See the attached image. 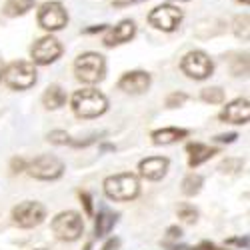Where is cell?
Returning <instances> with one entry per match:
<instances>
[{
  "instance_id": "obj_1",
  "label": "cell",
  "mask_w": 250,
  "mask_h": 250,
  "mask_svg": "<svg viewBox=\"0 0 250 250\" xmlns=\"http://www.w3.org/2000/svg\"><path fill=\"white\" fill-rule=\"evenodd\" d=\"M108 108V100L102 92L94 88L76 90L72 94V110L78 118H96Z\"/></svg>"
},
{
  "instance_id": "obj_2",
  "label": "cell",
  "mask_w": 250,
  "mask_h": 250,
  "mask_svg": "<svg viewBox=\"0 0 250 250\" xmlns=\"http://www.w3.org/2000/svg\"><path fill=\"white\" fill-rule=\"evenodd\" d=\"M104 192H106L108 198L118 200V202L134 200L140 192V182L130 172L114 174V176H108L106 180H104Z\"/></svg>"
},
{
  "instance_id": "obj_3",
  "label": "cell",
  "mask_w": 250,
  "mask_h": 250,
  "mask_svg": "<svg viewBox=\"0 0 250 250\" xmlns=\"http://www.w3.org/2000/svg\"><path fill=\"white\" fill-rule=\"evenodd\" d=\"M74 72H76V78L80 82L96 84V82H100L104 78V74H106V62H104V56H100L96 52L80 54L74 62Z\"/></svg>"
},
{
  "instance_id": "obj_4",
  "label": "cell",
  "mask_w": 250,
  "mask_h": 250,
  "mask_svg": "<svg viewBox=\"0 0 250 250\" xmlns=\"http://www.w3.org/2000/svg\"><path fill=\"white\" fill-rule=\"evenodd\" d=\"M82 230H84V220L74 210L60 212L52 220V232L56 234L58 240H64V242L78 240Z\"/></svg>"
},
{
  "instance_id": "obj_5",
  "label": "cell",
  "mask_w": 250,
  "mask_h": 250,
  "mask_svg": "<svg viewBox=\"0 0 250 250\" xmlns=\"http://www.w3.org/2000/svg\"><path fill=\"white\" fill-rule=\"evenodd\" d=\"M2 78L10 88L26 90V88L36 84V68H34V64H30V62L18 60L2 70Z\"/></svg>"
},
{
  "instance_id": "obj_6",
  "label": "cell",
  "mask_w": 250,
  "mask_h": 250,
  "mask_svg": "<svg viewBox=\"0 0 250 250\" xmlns=\"http://www.w3.org/2000/svg\"><path fill=\"white\" fill-rule=\"evenodd\" d=\"M182 72L188 76V78H194V80H204L212 74L214 70V64L212 60L208 58L206 52L202 50H192L188 52L184 58H182V64H180Z\"/></svg>"
},
{
  "instance_id": "obj_7",
  "label": "cell",
  "mask_w": 250,
  "mask_h": 250,
  "mask_svg": "<svg viewBox=\"0 0 250 250\" xmlns=\"http://www.w3.org/2000/svg\"><path fill=\"white\" fill-rule=\"evenodd\" d=\"M26 170L30 172L32 178H38V180H56L62 176V172H64V164H62V160L56 156L42 154V156L34 158L26 166Z\"/></svg>"
},
{
  "instance_id": "obj_8",
  "label": "cell",
  "mask_w": 250,
  "mask_h": 250,
  "mask_svg": "<svg viewBox=\"0 0 250 250\" xmlns=\"http://www.w3.org/2000/svg\"><path fill=\"white\" fill-rule=\"evenodd\" d=\"M46 218V210L40 202H20L12 210V222L20 228H34Z\"/></svg>"
},
{
  "instance_id": "obj_9",
  "label": "cell",
  "mask_w": 250,
  "mask_h": 250,
  "mask_svg": "<svg viewBox=\"0 0 250 250\" xmlns=\"http://www.w3.org/2000/svg\"><path fill=\"white\" fill-rule=\"evenodd\" d=\"M68 22V14L60 2H46L38 10V24L44 30H60Z\"/></svg>"
},
{
  "instance_id": "obj_10",
  "label": "cell",
  "mask_w": 250,
  "mask_h": 250,
  "mask_svg": "<svg viewBox=\"0 0 250 250\" xmlns=\"http://www.w3.org/2000/svg\"><path fill=\"white\" fill-rule=\"evenodd\" d=\"M182 20V10H178L176 6L164 4V6H156L150 14H148V22L164 32H172L176 30V26L180 24Z\"/></svg>"
},
{
  "instance_id": "obj_11",
  "label": "cell",
  "mask_w": 250,
  "mask_h": 250,
  "mask_svg": "<svg viewBox=\"0 0 250 250\" xmlns=\"http://www.w3.org/2000/svg\"><path fill=\"white\" fill-rule=\"evenodd\" d=\"M60 54H62V46L52 36L40 38L38 42L32 46V60L36 62V64H50V62H54Z\"/></svg>"
},
{
  "instance_id": "obj_12",
  "label": "cell",
  "mask_w": 250,
  "mask_h": 250,
  "mask_svg": "<svg viewBox=\"0 0 250 250\" xmlns=\"http://www.w3.org/2000/svg\"><path fill=\"white\" fill-rule=\"evenodd\" d=\"M148 86H150V74L142 70L126 72L118 80V88L124 90L126 94H142L148 90Z\"/></svg>"
},
{
  "instance_id": "obj_13",
  "label": "cell",
  "mask_w": 250,
  "mask_h": 250,
  "mask_svg": "<svg viewBox=\"0 0 250 250\" xmlns=\"http://www.w3.org/2000/svg\"><path fill=\"white\" fill-rule=\"evenodd\" d=\"M220 118L230 124H246L250 118V106L246 98H236L230 104H226Z\"/></svg>"
},
{
  "instance_id": "obj_14",
  "label": "cell",
  "mask_w": 250,
  "mask_h": 250,
  "mask_svg": "<svg viewBox=\"0 0 250 250\" xmlns=\"http://www.w3.org/2000/svg\"><path fill=\"white\" fill-rule=\"evenodd\" d=\"M168 158L164 156H150V158H144L140 164H138V170L144 178L148 180H160L164 178L166 170H168Z\"/></svg>"
},
{
  "instance_id": "obj_15",
  "label": "cell",
  "mask_w": 250,
  "mask_h": 250,
  "mask_svg": "<svg viewBox=\"0 0 250 250\" xmlns=\"http://www.w3.org/2000/svg\"><path fill=\"white\" fill-rule=\"evenodd\" d=\"M136 32V26L132 20H122V22L114 28L108 30V34L104 36V44L106 46H116V44H122V42H128V40L134 36Z\"/></svg>"
},
{
  "instance_id": "obj_16",
  "label": "cell",
  "mask_w": 250,
  "mask_h": 250,
  "mask_svg": "<svg viewBox=\"0 0 250 250\" xmlns=\"http://www.w3.org/2000/svg\"><path fill=\"white\" fill-rule=\"evenodd\" d=\"M186 152H188V164L192 166V168H196V166H200L202 162L210 160L214 154H218L216 148H210V146H206V144H200V142L188 144V146H186Z\"/></svg>"
},
{
  "instance_id": "obj_17",
  "label": "cell",
  "mask_w": 250,
  "mask_h": 250,
  "mask_svg": "<svg viewBox=\"0 0 250 250\" xmlns=\"http://www.w3.org/2000/svg\"><path fill=\"white\" fill-rule=\"evenodd\" d=\"M42 102H44V106L48 110H58L66 104V92L62 90L58 84H50L42 94Z\"/></svg>"
},
{
  "instance_id": "obj_18",
  "label": "cell",
  "mask_w": 250,
  "mask_h": 250,
  "mask_svg": "<svg viewBox=\"0 0 250 250\" xmlns=\"http://www.w3.org/2000/svg\"><path fill=\"white\" fill-rule=\"evenodd\" d=\"M184 136H188V130H184V128H162V130H154L150 134L152 142L158 144V146H160V144H162V146H166V144L178 142Z\"/></svg>"
},
{
  "instance_id": "obj_19",
  "label": "cell",
  "mask_w": 250,
  "mask_h": 250,
  "mask_svg": "<svg viewBox=\"0 0 250 250\" xmlns=\"http://www.w3.org/2000/svg\"><path fill=\"white\" fill-rule=\"evenodd\" d=\"M116 220H118V216L114 214V212H110V210H100L98 212V216H96V224H94V234L100 238V236H106L112 228H114V224H116Z\"/></svg>"
},
{
  "instance_id": "obj_20",
  "label": "cell",
  "mask_w": 250,
  "mask_h": 250,
  "mask_svg": "<svg viewBox=\"0 0 250 250\" xmlns=\"http://www.w3.org/2000/svg\"><path fill=\"white\" fill-rule=\"evenodd\" d=\"M34 6V0H6L4 4V14L6 16H20L28 12Z\"/></svg>"
},
{
  "instance_id": "obj_21",
  "label": "cell",
  "mask_w": 250,
  "mask_h": 250,
  "mask_svg": "<svg viewBox=\"0 0 250 250\" xmlns=\"http://www.w3.org/2000/svg\"><path fill=\"white\" fill-rule=\"evenodd\" d=\"M202 182H204V178L200 176V174H188L184 180H182V192L186 194V196H194V194H198L200 192V188H202Z\"/></svg>"
},
{
  "instance_id": "obj_22",
  "label": "cell",
  "mask_w": 250,
  "mask_h": 250,
  "mask_svg": "<svg viewBox=\"0 0 250 250\" xmlns=\"http://www.w3.org/2000/svg\"><path fill=\"white\" fill-rule=\"evenodd\" d=\"M200 98L208 104H220L224 102V90L218 88V86H210V88H204L200 92Z\"/></svg>"
},
{
  "instance_id": "obj_23",
  "label": "cell",
  "mask_w": 250,
  "mask_h": 250,
  "mask_svg": "<svg viewBox=\"0 0 250 250\" xmlns=\"http://www.w3.org/2000/svg\"><path fill=\"white\" fill-rule=\"evenodd\" d=\"M178 218H182L184 222L192 224V222L198 220V210L194 206H190V204H180L178 206Z\"/></svg>"
},
{
  "instance_id": "obj_24",
  "label": "cell",
  "mask_w": 250,
  "mask_h": 250,
  "mask_svg": "<svg viewBox=\"0 0 250 250\" xmlns=\"http://www.w3.org/2000/svg\"><path fill=\"white\" fill-rule=\"evenodd\" d=\"M234 34L242 40H248V14L236 16L234 20Z\"/></svg>"
},
{
  "instance_id": "obj_25",
  "label": "cell",
  "mask_w": 250,
  "mask_h": 250,
  "mask_svg": "<svg viewBox=\"0 0 250 250\" xmlns=\"http://www.w3.org/2000/svg\"><path fill=\"white\" fill-rule=\"evenodd\" d=\"M242 166H244V162L240 158H226L220 164V170L222 172H238V170H242Z\"/></svg>"
},
{
  "instance_id": "obj_26",
  "label": "cell",
  "mask_w": 250,
  "mask_h": 250,
  "mask_svg": "<svg viewBox=\"0 0 250 250\" xmlns=\"http://www.w3.org/2000/svg\"><path fill=\"white\" fill-rule=\"evenodd\" d=\"M48 142H52V144H68L70 142V136H68V132L66 130H52V132H48Z\"/></svg>"
},
{
  "instance_id": "obj_27",
  "label": "cell",
  "mask_w": 250,
  "mask_h": 250,
  "mask_svg": "<svg viewBox=\"0 0 250 250\" xmlns=\"http://www.w3.org/2000/svg\"><path fill=\"white\" fill-rule=\"evenodd\" d=\"M186 98L188 96H186L184 92H172V94H168V98H166V106L168 108H178L186 102Z\"/></svg>"
},
{
  "instance_id": "obj_28",
  "label": "cell",
  "mask_w": 250,
  "mask_h": 250,
  "mask_svg": "<svg viewBox=\"0 0 250 250\" xmlns=\"http://www.w3.org/2000/svg\"><path fill=\"white\" fill-rule=\"evenodd\" d=\"M78 198H80V204H84L86 214H88V216H92L94 208H92V198H90V194H88V192H80V194H78Z\"/></svg>"
},
{
  "instance_id": "obj_29",
  "label": "cell",
  "mask_w": 250,
  "mask_h": 250,
  "mask_svg": "<svg viewBox=\"0 0 250 250\" xmlns=\"http://www.w3.org/2000/svg\"><path fill=\"white\" fill-rule=\"evenodd\" d=\"M10 170H12V174H18V172L26 170L24 158H12V160H10Z\"/></svg>"
},
{
  "instance_id": "obj_30",
  "label": "cell",
  "mask_w": 250,
  "mask_h": 250,
  "mask_svg": "<svg viewBox=\"0 0 250 250\" xmlns=\"http://www.w3.org/2000/svg\"><path fill=\"white\" fill-rule=\"evenodd\" d=\"M180 236H182V230L178 226H170L168 230H166V242H168V240H178Z\"/></svg>"
},
{
  "instance_id": "obj_31",
  "label": "cell",
  "mask_w": 250,
  "mask_h": 250,
  "mask_svg": "<svg viewBox=\"0 0 250 250\" xmlns=\"http://www.w3.org/2000/svg\"><path fill=\"white\" fill-rule=\"evenodd\" d=\"M236 138H238L236 132H228V134H220V136H216L214 140H216V142H228V144H230V142H234Z\"/></svg>"
},
{
  "instance_id": "obj_32",
  "label": "cell",
  "mask_w": 250,
  "mask_h": 250,
  "mask_svg": "<svg viewBox=\"0 0 250 250\" xmlns=\"http://www.w3.org/2000/svg\"><path fill=\"white\" fill-rule=\"evenodd\" d=\"M138 2H144V0H112V4L122 8V6H130V4H138Z\"/></svg>"
},
{
  "instance_id": "obj_33",
  "label": "cell",
  "mask_w": 250,
  "mask_h": 250,
  "mask_svg": "<svg viewBox=\"0 0 250 250\" xmlns=\"http://www.w3.org/2000/svg\"><path fill=\"white\" fill-rule=\"evenodd\" d=\"M118 246H120V240H118V238H110L106 244L102 246V250H116Z\"/></svg>"
},
{
  "instance_id": "obj_34",
  "label": "cell",
  "mask_w": 250,
  "mask_h": 250,
  "mask_svg": "<svg viewBox=\"0 0 250 250\" xmlns=\"http://www.w3.org/2000/svg\"><path fill=\"white\" fill-rule=\"evenodd\" d=\"M228 244H238V246H248V238H230L228 240Z\"/></svg>"
},
{
  "instance_id": "obj_35",
  "label": "cell",
  "mask_w": 250,
  "mask_h": 250,
  "mask_svg": "<svg viewBox=\"0 0 250 250\" xmlns=\"http://www.w3.org/2000/svg\"><path fill=\"white\" fill-rule=\"evenodd\" d=\"M102 30H106V24H100V26H94V28H88L86 32H102Z\"/></svg>"
},
{
  "instance_id": "obj_36",
  "label": "cell",
  "mask_w": 250,
  "mask_h": 250,
  "mask_svg": "<svg viewBox=\"0 0 250 250\" xmlns=\"http://www.w3.org/2000/svg\"><path fill=\"white\" fill-rule=\"evenodd\" d=\"M102 150H116L114 146H112V144H102V146H100Z\"/></svg>"
},
{
  "instance_id": "obj_37",
  "label": "cell",
  "mask_w": 250,
  "mask_h": 250,
  "mask_svg": "<svg viewBox=\"0 0 250 250\" xmlns=\"http://www.w3.org/2000/svg\"><path fill=\"white\" fill-rule=\"evenodd\" d=\"M2 70H4V66H2V60H0V80H2Z\"/></svg>"
},
{
  "instance_id": "obj_38",
  "label": "cell",
  "mask_w": 250,
  "mask_h": 250,
  "mask_svg": "<svg viewBox=\"0 0 250 250\" xmlns=\"http://www.w3.org/2000/svg\"><path fill=\"white\" fill-rule=\"evenodd\" d=\"M84 250H92V242H86V246H84Z\"/></svg>"
},
{
  "instance_id": "obj_39",
  "label": "cell",
  "mask_w": 250,
  "mask_h": 250,
  "mask_svg": "<svg viewBox=\"0 0 250 250\" xmlns=\"http://www.w3.org/2000/svg\"><path fill=\"white\" fill-rule=\"evenodd\" d=\"M236 2H244V4H248V2H250V0H236Z\"/></svg>"
},
{
  "instance_id": "obj_40",
  "label": "cell",
  "mask_w": 250,
  "mask_h": 250,
  "mask_svg": "<svg viewBox=\"0 0 250 250\" xmlns=\"http://www.w3.org/2000/svg\"><path fill=\"white\" fill-rule=\"evenodd\" d=\"M36 250H46V248H36Z\"/></svg>"
}]
</instances>
